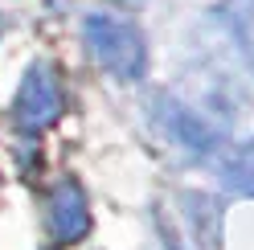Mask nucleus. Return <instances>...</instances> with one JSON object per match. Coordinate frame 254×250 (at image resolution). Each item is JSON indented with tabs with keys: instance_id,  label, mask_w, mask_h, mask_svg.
Masks as SVG:
<instances>
[{
	"instance_id": "nucleus-1",
	"label": "nucleus",
	"mask_w": 254,
	"mask_h": 250,
	"mask_svg": "<svg viewBox=\"0 0 254 250\" xmlns=\"http://www.w3.org/2000/svg\"><path fill=\"white\" fill-rule=\"evenodd\" d=\"M82 41L90 58L99 66L119 78V82H139L148 70V41H144V29L135 21L119 17V12H86L82 21Z\"/></svg>"
},
{
	"instance_id": "nucleus-2",
	"label": "nucleus",
	"mask_w": 254,
	"mask_h": 250,
	"mask_svg": "<svg viewBox=\"0 0 254 250\" xmlns=\"http://www.w3.org/2000/svg\"><path fill=\"white\" fill-rule=\"evenodd\" d=\"M12 119L21 123L25 131H45L62 119V86H58V74L54 66H29L21 78V90L12 99Z\"/></svg>"
},
{
	"instance_id": "nucleus-3",
	"label": "nucleus",
	"mask_w": 254,
	"mask_h": 250,
	"mask_svg": "<svg viewBox=\"0 0 254 250\" xmlns=\"http://www.w3.org/2000/svg\"><path fill=\"white\" fill-rule=\"evenodd\" d=\"M152 119H156V127H160L172 144L185 148V152H193V156H209L217 148V139H221L217 127L201 111H193V107H185V103L168 99V95L152 99Z\"/></svg>"
},
{
	"instance_id": "nucleus-4",
	"label": "nucleus",
	"mask_w": 254,
	"mask_h": 250,
	"mask_svg": "<svg viewBox=\"0 0 254 250\" xmlns=\"http://www.w3.org/2000/svg\"><path fill=\"white\" fill-rule=\"evenodd\" d=\"M45 213H50V230L58 242H78L90 234V209L78 181H58L45 197Z\"/></svg>"
},
{
	"instance_id": "nucleus-5",
	"label": "nucleus",
	"mask_w": 254,
	"mask_h": 250,
	"mask_svg": "<svg viewBox=\"0 0 254 250\" xmlns=\"http://www.w3.org/2000/svg\"><path fill=\"white\" fill-rule=\"evenodd\" d=\"M217 173H221V185H226L230 193H254V144L226 156Z\"/></svg>"
}]
</instances>
